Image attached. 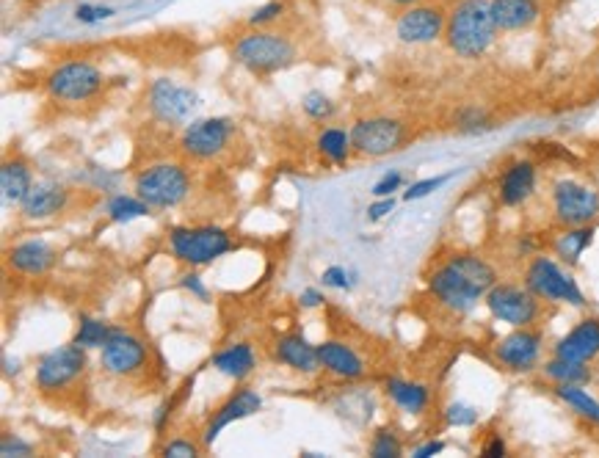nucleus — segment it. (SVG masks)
I'll list each match as a JSON object with an SVG mask.
<instances>
[{
  "mask_svg": "<svg viewBox=\"0 0 599 458\" xmlns=\"http://www.w3.org/2000/svg\"><path fill=\"white\" fill-rule=\"evenodd\" d=\"M133 191L152 210H169V207L183 205L188 199V194H191V174L180 163H152V166L136 174Z\"/></svg>",
  "mask_w": 599,
  "mask_h": 458,
  "instance_id": "nucleus-4",
  "label": "nucleus"
},
{
  "mask_svg": "<svg viewBox=\"0 0 599 458\" xmlns=\"http://www.w3.org/2000/svg\"><path fill=\"white\" fill-rule=\"evenodd\" d=\"M442 450H445V442H442V439H431V442H426V445L415 447V450H412V456H415V458H434V456H439Z\"/></svg>",
  "mask_w": 599,
  "mask_h": 458,
  "instance_id": "nucleus-49",
  "label": "nucleus"
},
{
  "mask_svg": "<svg viewBox=\"0 0 599 458\" xmlns=\"http://www.w3.org/2000/svg\"><path fill=\"white\" fill-rule=\"evenodd\" d=\"M213 370H219L221 376L232 378V381H243L254 373L257 367V354H254L252 343H235L221 348L219 354L210 359Z\"/></svg>",
  "mask_w": 599,
  "mask_h": 458,
  "instance_id": "nucleus-26",
  "label": "nucleus"
},
{
  "mask_svg": "<svg viewBox=\"0 0 599 458\" xmlns=\"http://www.w3.org/2000/svg\"><path fill=\"white\" fill-rule=\"evenodd\" d=\"M161 456L169 458H196L199 456V445H194L191 439H172L161 447Z\"/></svg>",
  "mask_w": 599,
  "mask_h": 458,
  "instance_id": "nucleus-43",
  "label": "nucleus"
},
{
  "mask_svg": "<svg viewBox=\"0 0 599 458\" xmlns=\"http://www.w3.org/2000/svg\"><path fill=\"white\" fill-rule=\"evenodd\" d=\"M282 12H285V3L271 0V3H265V6H260V9H254V12L249 14V20H246V23L252 25V28H263V25L279 20V17H282Z\"/></svg>",
  "mask_w": 599,
  "mask_h": 458,
  "instance_id": "nucleus-41",
  "label": "nucleus"
},
{
  "mask_svg": "<svg viewBox=\"0 0 599 458\" xmlns=\"http://www.w3.org/2000/svg\"><path fill=\"white\" fill-rule=\"evenodd\" d=\"M34 453V445L31 442H25L17 434H6L3 436V442H0V456L3 458H14V456H31Z\"/></svg>",
  "mask_w": 599,
  "mask_h": 458,
  "instance_id": "nucleus-42",
  "label": "nucleus"
},
{
  "mask_svg": "<svg viewBox=\"0 0 599 458\" xmlns=\"http://www.w3.org/2000/svg\"><path fill=\"white\" fill-rule=\"evenodd\" d=\"M150 210L152 207L147 205L144 199H139L136 194L133 196L116 194L105 202V213H108V218L116 221V224H127V221H136V218L150 216Z\"/></svg>",
  "mask_w": 599,
  "mask_h": 458,
  "instance_id": "nucleus-32",
  "label": "nucleus"
},
{
  "mask_svg": "<svg viewBox=\"0 0 599 458\" xmlns=\"http://www.w3.org/2000/svg\"><path fill=\"white\" fill-rule=\"evenodd\" d=\"M351 144L357 155L365 158H384L406 144V125L392 116H368L351 125Z\"/></svg>",
  "mask_w": 599,
  "mask_h": 458,
  "instance_id": "nucleus-9",
  "label": "nucleus"
},
{
  "mask_svg": "<svg viewBox=\"0 0 599 458\" xmlns=\"http://www.w3.org/2000/svg\"><path fill=\"white\" fill-rule=\"evenodd\" d=\"M103 72L92 61H67L47 75V94L58 103H86L103 89Z\"/></svg>",
  "mask_w": 599,
  "mask_h": 458,
  "instance_id": "nucleus-8",
  "label": "nucleus"
},
{
  "mask_svg": "<svg viewBox=\"0 0 599 458\" xmlns=\"http://www.w3.org/2000/svg\"><path fill=\"white\" fill-rule=\"evenodd\" d=\"M260 409H263V398H260L252 387H241L238 392H232L230 398L213 412L210 423L205 425V431H202V445L210 447L227 425L246 420V417H252V414H257Z\"/></svg>",
  "mask_w": 599,
  "mask_h": 458,
  "instance_id": "nucleus-17",
  "label": "nucleus"
},
{
  "mask_svg": "<svg viewBox=\"0 0 599 458\" xmlns=\"http://www.w3.org/2000/svg\"><path fill=\"white\" fill-rule=\"evenodd\" d=\"M232 133H235V122L227 116L194 119L191 125H185L183 136H180V149L194 161H213L230 147Z\"/></svg>",
  "mask_w": 599,
  "mask_h": 458,
  "instance_id": "nucleus-13",
  "label": "nucleus"
},
{
  "mask_svg": "<svg viewBox=\"0 0 599 458\" xmlns=\"http://www.w3.org/2000/svg\"><path fill=\"white\" fill-rule=\"evenodd\" d=\"M401 453H404V445H401V439L392 434L390 428H381L370 439V456L373 458H398Z\"/></svg>",
  "mask_w": 599,
  "mask_h": 458,
  "instance_id": "nucleus-36",
  "label": "nucleus"
},
{
  "mask_svg": "<svg viewBox=\"0 0 599 458\" xmlns=\"http://www.w3.org/2000/svg\"><path fill=\"white\" fill-rule=\"evenodd\" d=\"M318 356H321V367L332 376L343 378V381H357L368 373L365 359L351 348V345L340 343V340H326L318 345Z\"/></svg>",
  "mask_w": 599,
  "mask_h": 458,
  "instance_id": "nucleus-24",
  "label": "nucleus"
},
{
  "mask_svg": "<svg viewBox=\"0 0 599 458\" xmlns=\"http://www.w3.org/2000/svg\"><path fill=\"white\" fill-rule=\"evenodd\" d=\"M594 243V224H583V227H566L558 238H555L553 249L564 263L575 265L586 249Z\"/></svg>",
  "mask_w": 599,
  "mask_h": 458,
  "instance_id": "nucleus-28",
  "label": "nucleus"
},
{
  "mask_svg": "<svg viewBox=\"0 0 599 458\" xmlns=\"http://www.w3.org/2000/svg\"><path fill=\"white\" fill-rule=\"evenodd\" d=\"M34 183V172H31L28 161H23V158H9V161H3V166H0V196H3V205H23V199L28 196V191H31V185Z\"/></svg>",
  "mask_w": 599,
  "mask_h": 458,
  "instance_id": "nucleus-25",
  "label": "nucleus"
},
{
  "mask_svg": "<svg viewBox=\"0 0 599 458\" xmlns=\"http://www.w3.org/2000/svg\"><path fill=\"white\" fill-rule=\"evenodd\" d=\"M147 105H150V114L161 125L177 127L185 125L196 114V108L202 105V100H199V94L191 86H183V83L172 81V78H158L147 89Z\"/></svg>",
  "mask_w": 599,
  "mask_h": 458,
  "instance_id": "nucleus-12",
  "label": "nucleus"
},
{
  "mask_svg": "<svg viewBox=\"0 0 599 458\" xmlns=\"http://www.w3.org/2000/svg\"><path fill=\"white\" fill-rule=\"evenodd\" d=\"M6 260L17 274L23 276H45L58 260V252L42 238H31V241L17 243L9 249Z\"/></svg>",
  "mask_w": 599,
  "mask_h": 458,
  "instance_id": "nucleus-22",
  "label": "nucleus"
},
{
  "mask_svg": "<svg viewBox=\"0 0 599 458\" xmlns=\"http://www.w3.org/2000/svg\"><path fill=\"white\" fill-rule=\"evenodd\" d=\"M116 14L114 6H105V3H81V6H75V23L81 25H100L105 20H111Z\"/></svg>",
  "mask_w": 599,
  "mask_h": 458,
  "instance_id": "nucleus-38",
  "label": "nucleus"
},
{
  "mask_svg": "<svg viewBox=\"0 0 599 458\" xmlns=\"http://www.w3.org/2000/svg\"><path fill=\"white\" fill-rule=\"evenodd\" d=\"M450 180H453V172H450V174H437V177H426V180H417V183H412L409 188H406L404 199H406V202H415V199H426V196H431L434 191H439V188H445Z\"/></svg>",
  "mask_w": 599,
  "mask_h": 458,
  "instance_id": "nucleus-39",
  "label": "nucleus"
},
{
  "mask_svg": "<svg viewBox=\"0 0 599 458\" xmlns=\"http://www.w3.org/2000/svg\"><path fill=\"white\" fill-rule=\"evenodd\" d=\"M86 367H89L86 348H81L78 343L53 348L36 362V387L45 395L67 390L70 384H75L86 373Z\"/></svg>",
  "mask_w": 599,
  "mask_h": 458,
  "instance_id": "nucleus-11",
  "label": "nucleus"
},
{
  "mask_svg": "<svg viewBox=\"0 0 599 458\" xmlns=\"http://www.w3.org/2000/svg\"><path fill=\"white\" fill-rule=\"evenodd\" d=\"M323 287H332V290H354L359 282V274L354 268H343V265H329L321 274Z\"/></svg>",
  "mask_w": 599,
  "mask_h": 458,
  "instance_id": "nucleus-37",
  "label": "nucleus"
},
{
  "mask_svg": "<svg viewBox=\"0 0 599 458\" xmlns=\"http://www.w3.org/2000/svg\"><path fill=\"white\" fill-rule=\"evenodd\" d=\"M180 285H183L185 290L191 293V296L199 298V301H208V298H210L208 287H205V279L196 274V271H191V274H185L183 282H180Z\"/></svg>",
  "mask_w": 599,
  "mask_h": 458,
  "instance_id": "nucleus-45",
  "label": "nucleus"
},
{
  "mask_svg": "<svg viewBox=\"0 0 599 458\" xmlns=\"http://www.w3.org/2000/svg\"><path fill=\"white\" fill-rule=\"evenodd\" d=\"M70 205V188L58 180H36L31 191L20 205L25 221H45L58 213H64V207Z\"/></svg>",
  "mask_w": 599,
  "mask_h": 458,
  "instance_id": "nucleus-18",
  "label": "nucleus"
},
{
  "mask_svg": "<svg viewBox=\"0 0 599 458\" xmlns=\"http://www.w3.org/2000/svg\"><path fill=\"white\" fill-rule=\"evenodd\" d=\"M232 235L227 229L202 224V227H174L169 232V249L180 263L191 268L216 263L219 257L232 252Z\"/></svg>",
  "mask_w": 599,
  "mask_h": 458,
  "instance_id": "nucleus-5",
  "label": "nucleus"
},
{
  "mask_svg": "<svg viewBox=\"0 0 599 458\" xmlns=\"http://www.w3.org/2000/svg\"><path fill=\"white\" fill-rule=\"evenodd\" d=\"M318 152H321L326 161L332 163H346L354 152V144H351V133H346L343 127H326L318 136Z\"/></svg>",
  "mask_w": 599,
  "mask_h": 458,
  "instance_id": "nucleus-30",
  "label": "nucleus"
},
{
  "mask_svg": "<svg viewBox=\"0 0 599 458\" xmlns=\"http://www.w3.org/2000/svg\"><path fill=\"white\" fill-rule=\"evenodd\" d=\"M392 210H395V199H392V196H379V199L368 207V218L370 221H381L384 216H390Z\"/></svg>",
  "mask_w": 599,
  "mask_h": 458,
  "instance_id": "nucleus-47",
  "label": "nucleus"
},
{
  "mask_svg": "<svg viewBox=\"0 0 599 458\" xmlns=\"http://www.w3.org/2000/svg\"><path fill=\"white\" fill-rule=\"evenodd\" d=\"M597 78H599V56H597Z\"/></svg>",
  "mask_w": 599,
  "mask_h": 458,
  "instance_id": "nucleus-51",
  "label": "nucleus"
},
{
  "mask_svg": "<svg viewBox=\"0 0 599 458\" xmlns=\"http://www.w3.org/2000/svg\"><path fill=\"white\" fill-rule=\"evenodd\" d=\"M323 301H326V298H323V293L318 287H304L299 293V304L304 310H315V307H321Z\"/></svg>",
  "mask_w": 599,
  "mask_h": 458,
  "instance_id": "nucleus-48",
  "label": "nucleus"
},
{
  "mask_svg": "<svg viewBox=\"0 0 599 458\" xmlns=\"http://www.w3.org/2000/svg\"><path fill=\"white\" fill-rule=\"evenodd\" d=\"M536 183H539V172L536 163L528 158L511 161L497 180V196L503 207H519L528 202L530 196L536 194Z\"/></svg>",
  "mask_w": 599,
  "mask_h": 458,
  "instance_id": "nucleus-19",
  "label": "nucleus"
},
{
  "mask_svg": "<svg viewBox=\"0 0 599 458\" xmlns=\"http://www.w3.org/2000/svg\"><path fill=\"white\" fill-rule=\"evenodd\" d=\"M553 356L569 359V362H583L591 365L599 359V318H586L553 345Z\"/></svg>",
  "mask_w": 599,
  "mask_h": 458,
  "instance_id": "nucleus-20",
  "label": "nucleus"
},
{
  "mask_svg": "<svg viewBox=\"0 0 599 458\" xmlns=\"http://www.w3.org/2000/svg\"><path fill=\"white\" fill-rule=\"evenodd\" d=\"M489 315L500 323H508L511 329L536 326L542 318V298H536L525 285L497 282L484 298Z\"/></svg>",
  "mask_w": 599,
  "mask_h": 458,
  "instance_id": "nucleus-7",
  "label": "nucleus"
},
{
  "mask_svg": "<svg viewBox=\"0 0 599 458\" xmlns=\"http://www.w3.org/2000/svg\"><path fill=\"white\" fill-rule=\"evenodd\" d=\"M384 390H387V398L406 414H423L428 409V403H431V390L420 381L387 378Z\"/></svg>",
  "mask_w": 599,
  "mask_h": 458,
  "instance_id": "nucleus-27",
  "label": "nucleus"
},
{
  "mask_svg": "<svg viewBox=\"0 0 599 458\" xmlns=\"http://www.w3.org/2000/svg\"><path fill=\"white\" fill-rule=\"evenodd\" d=\"M108 334H111V326H108V323L100 321V318H92V315H81L72 343H78L81 348H86V351H94V348H103Z\"/></svg>",
  "mask_w": 599,
  "mask_h": 458,
  "instance_id": "nucleus-33",
  "label": "nucleus"
},
{
  "mask_svg": "<svg viewBox=\"0 0 599 458\" xmlns=\"http://www.w3.org/2000/svg\"><path fill=\"white\" fill-rule=\"evenodd\" d=\"M448 14L439 6H409L395 20V36L404 45H431L439 36H445Z\"/></svg>",
  "mask_w": 599,
  "mask_h": 458,
  "instance_id": "nucleus-16",
  "label": "nucleus"
},
{
  "mask_svg": "<svg viewBox=\"0 0 599 458\" xmlns=\"http://www.w3.org/2000/svg\"><path fill=\"white\" fill-rule=\"evenodd\" d=\"M525 287L536 298L547 304H569V307H586V293L580 290L575 276L564 271L547 254H536L525 268Z\"/></svg>",
  "mask_w": 599,
  "mask_h": 458,
  "instance_id": "nucleus-6",
  "label": "nucleus"
},
{
  "mask_svg": "<svg viewBox=\"0 0 599 458\" xmlns=\"http://www.w3.org/2000/svg\"><path fill=\"white\" fill-rule=\"evenodd\" d=\"M390 3H395V6H404V9H409V6H417L420 0H390Z\"/></svg>",
  "mask_w": 599,
  "mask_h": 458,
  "instance_id": "nucleus-50",
  "label": "nucleus"
},
{
  "mask_svg": "<svg viewBox=\"0 0 599 458\" xmlns=\"http://www.w3.org/2000/svg\"><path fill=\"white\" fill-rule=\"evenodd\" d=\"M497 28L503 34L528 31L542 17V0H489Z\"/></svg>",
  "mask_w": 599,
  "mask_h": 458,
  "instance_id": "nucleus-23",
  "label": "nucleus"
},
{
  "mask_svg": "<svg viewBox=\"0 0 599 458\" xmlns=\"http://www.w3.org/2000/svg\"><path fill=\"white\" fill-rule=\"evenodd\" d=\"M445 423L450 428H473L478 423V409L467 406V403H450L445 409Z\"/></svg>",
  "mask_w": 599,
  "mask_h": 458,
  "instance_id": "nucleus-40",
  "label": "nucleus"
},
{
  "mask_svg": "<svg viewBox=\"0 0 599 458\" xmlns=\"http://www.w3.org/2000/svg\"><path fill=\"white\" fill-rule=\"evenodd\" d=\"M301 111L315 119V122H326V119H332L335 116V103H332V97L329 94H323L321 89H312L301 97Z\"/></svg>",
  "mask_w": 599,
  "mask_h": 458,
  "instance_id": "nucleus-35",
  "label": "nucleus"
},
{
  "mask_svg": "<svg viewBox=\"0 0 599 458\" xmlns=\"http://www.w3.org/2000/svg\"><path fill=\"white\" fill-rule=\"evenodd\" d=\"M401 185H404V174L387 172L384 177H381L379 183L373 185V191H370V194L376 196V199H379V196H392L395 191H401Z\"/></svg>",
  "mask_w": 599,
  "mask_h": 458,
  "instance_id": "nucleus-44",
  "label": "nucleus"
},
{
  "mask_svg": "<svg viewBox=\"0 0 599 458\" xmlns=\"http://www.w3.org/2000/svg\"><path fill=\"white\" fill-rule=\"evenodd\" d=\"M150 365V351L141 337L127 329H111L108 340L100 348V367L108 376L130 378L139 376L144 367Z\"/></svg>",
  "mask_w": 599,
  "mask_h": 458,
  "instance_id": "nucleus-14",
  "label": "nucleus"
},
{
  "mask_svg": "<svg viewBox=\"0 0 599 458\" xmlns=\"http://www.w3.org/2000/svg\"><path fill=\"white\" fill-rule=\"evenodd\" d=\"M500 28L492 14L489 0H459L448 12L445 25V45L459 58L475 61L484 58L495 45Z\"/></svg>",
  "mask_w": 599,
  "mask_h": 458,
  "instance_id": "nucleus-2",
  "label": "nucleus"
},
{
  "mask_svg": "<svg viewBox=\"0 0 599 458\" xmlns=\"http://www.w3.org/2000/svg\"><path fill=\"white\" fill-rule=\"evenodd\" d=\"M544 376L550 378L553 384H588L591 381V367L583 362H569L561 356H553L544 365Z\"/></svg>",
  "mask_w": 599,
  "mask_h": 458,
  "instance_id": "nucleus-31",
  "label": "nucleus"
},
{
  "mask_svg": "<svg viewBox=\"0 0 599 458\" xmlns=\"http://www.w3.org/2000/svg\"><path fill=\"white\" fill-rule=\"evenodd\" d=\"M495 285V265L473 252L450 254L428 274V293L439 307L456 315L473 312Z\"/></svg>",
  "mask_w": 599,
  "mask_h": 458,
  "instance_id": "nucleus-1",
  "label": "nucleus"
},
{
  "mask_svg": "<svg viewBox=\"0 0 599 458\" xmlns=\"http://www.w3.org/2000/svg\"><path fill=\"white\" fill-rule=\"evenodd\" d=\"M274 359L279 365L290 367L296 373L312 376L321 370V356H318V345H312L301 332H288L274 343Z\"/></svg>",
  "mask_w": 599,
  "mask_h": 458,
  "instance_id": "nucleus-21",
  "label": "nucleus"
},
{
  "mask_svg": "<svg viewBox=\"0 0 599 458\" xmlns=\"http://www.w3.org/2000/svg\"><path fill=\"white\" fill-rule=\"evenodd\" d=\"M232 58L252 75H274L296 61V47L288 36L274 31H249L235 42Z\"/></svg>",
  "mask_w": 599,
  "mask_h": 458,
  "instance_id": "nucleus-3",
  "label": "nucleus"
},
{
  "mask_svg": "<svg viewBox=\"0 0 599 458\" xmlns=\"http://www.w3.org/2000/svg\"><path fill=\"white\" fill-rule=\"evenodd\" d=\"M544 351V334L536 332L533 326L514 329L506 337H500L492 348L497 365L506 367L511 373H530L533 367H539Z\"/></svg>",
  "mask_w": 599,
  "mask_h": 458,
  "instance_id": "nucleus-15",
  "label": "nucleus"
},
{
  "mask_svg": "<svg viewBox=\"0 0 599 458\" xmlns=\"http://www.w3.org/2000/svg\"><path fill=\"white\" fill-rule=\"evenodd\" d=\"M550 199H553L555 221L564 227H583L599 218V191L586 183H577L572 177L558 180L550 191Z\"/></svg>",
  "mask_w": 599,
  "mask_h": 458,
  "instance_id": "nucleus-10",
  "label": "nucleus"
},
{
  "mask_svg": "<svg viewBox=\"0 0 599 458\" xmlns=\"http://www.w3.org/2000/svg\"><path fill=\"white\" fill-rule=\"evenodd\" d=\"M456 130L459 133H467V136H475V133H486V130H492V116L486 114L484 108H478V105H464L459 108V114H456Z\"/></svg>",
  "mask_w": 599,
  "mask_h": 458,
  "instance_id": "nucleus-34",
  "label": "nucleus"
},
{
  "mask_svg": "<svg viewBox=\"0 0 599 458\" xmlns=\"http://www.w3.org/2000/svg\"><path fill=\"white\" fill-rule=\"evenodd\" d=\"M553 392L555 398L569 406L577 417H583L586 423L599 425V401L583 390V384H555Z\"/></svg>",
  "mask_w": 599,
  "mask_h": 458,
  "instance_id": "nucleus-29",
  "label": "nucleus"
},
{
  "mask_svg": "<svg viewBox=\"0 0 599 458\" xmlns=\"http://www.w3.org/2000/svg\"><path fill=\"white\" fill-rule=\"evenodd\" d=\"M481 456H484V458H503V456H508L506 439H503V436H497V434L489 436L484 445H481Z\"/></svg>",
  "mask_w": 599,
  "mask_h": 458,
  "instance_id": "nucleus-46",
  "label": "nucleus"
}]
</instances>
